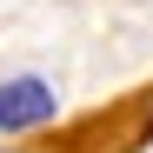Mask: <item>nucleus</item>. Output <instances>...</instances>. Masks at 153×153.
Masks as SVG:
<instances>
[{
  "label": "nucleus",
  "mask_w": 153,
  "mask_h": 153,
  "mask_svg": "<svg viewBox=\"0 0 153 153\" xmlns=\"http://www.w3.org/2000/svg\"><path fill=\"white\" fill-rule=\"evenodd\" d=\"M53 120V87L47 80H7L0 87V126L7 133H27V126Z\"/></svg>",
  "instance_id": "obj_1"
}]
</instances>
